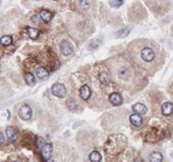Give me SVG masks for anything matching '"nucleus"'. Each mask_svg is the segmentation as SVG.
Returning a JSON list of instances; mask_svg holds the SVG:
<instances>
[{
    "label": "nucleus",
    "instance_id": "4468645a",
    "mask_svg": "<svg viewBox=\"0 0 173 162\" xmlns=\"http://www.w3.org/2000/svg\"><path fill=\"white\" fill-rule=\"evenodd\" d=\"M149 160L150 162H162L163 160V156L160 152L158 151H154L150 154V157H149Z\"/></svg>",
    "mask_w": 173,
    "mask_h": 162
},
{
    "label": "nucleus",
    "instance_id": "f3484780",
    "mask_svg": "<svg viewBox=\"0 0 173 162\" xmlns=\"http://www.w3.org/2000/svg\"><path fill=\"white\" fill-rule=\"evenodd\" d=\"M40 19L44 21L45 22H49L52 17V13L50 12L49 10H46V9H43L42 11L40 12Z\"/></svg>",
    "mask_w": 173,
    "mask_h": 162
},
{
    "label": "nucleus",
    "instance_id": "c85d7f7f",
    "mask_svg": "<svg viewBox=\"0 0 173 162\" xmlns=\"http://www.w3.org/2000/svg\"><path fill=\"white\" fill-rule=\"evenodd\" d=\"M36 1H40V0H36Z\"/></svg>",
    "mask_w": 173,
    "mask_h": 162
},
{
    "label": "nucleus",
    "instance_id": "423d86ee",
    "mask_svg": "<svg viewBox=\"0 0 173 162\" xmlns=\"http://www.w3.org/2000/svg\"><path fill=\"white\" fill-rule=\"evenodd\" d=\"M6 135L9 142L11 143H14V142L17 141V137H19V134H17L16 129L12 128V126H7L6 128Z\"/></svg>",
    "mask_w": 173,
    "mask_h": 162
},
{
    "label": "nucleus",
    "instance_id": "f8f14e48",
    "mask_svg": "<svg viewBox=\"0 0 173 162\" xmlns=\"http://www.w3.org/2000/svg\"><path fill=\"white\" fill-rule=\"evenodd\" d=\"M99 80L103 86H108L110 84V74L106 71H101L99 74Z\"/></svg>",
    "mask_w": 173,
    "mask_h": 162
},
{
    "label": "nucleus",
    "instance_id": "9b49d317",
    "mask_svg": "<svg viewBox=\"0 0 173 162\" xmlns=\"http://www.w3.org/2000/svg\"><path fill=\"white\" fill-rule=\"evenodd\" d=\"M130 120L131 124H133L134 126H142V123H143L142 116H140V114H137V113L131 114L130 116Z\"/></svg>",
    "mask_w": 173,
    "mask_h": 162
},
{
    "label": "nucleus",
    "instance_id": "a211bd4d",
    "mask_svg": "<svg viewBox=\"0 0 173 162\" xmlns=\"http://www.w3.org/2000/svg\"><path fill=\"white\" fill-rule=\"evenodd\" d=\"M78 6L83 10H89L92 6V0H78Z\"/></svg>",
    "mask_w": 173,
    "mask_h": 162
},
{
    "label": "nucleus",
    "instance_id": "b1692460",
    "mask_svg": "<svg viewBox=\"0 0 173 162\" xmlns=\"http://www.w3.org/2000/svg\"><path fill=\"white\" fill-rule=\"evenodd\" d=\"M67 107L70 109V110H74L77 108V103H75V100L70 98V99L67 100Z\"/></svg>",
    "mask_w": 173,
    "mask_h": 162
},
{
    "label": "nucleus",
    "instance_id": "f257e3e1",
    "mask_svg": "<svg viewBox=\"0 0 173 162\" xmlns=\"http://www.w3.org/2000/svg\"><path fill=\"white\" fill-rule=\"evenodd\" d=\"M130 53L133 59L144 68H155L161 61L160 49L149 40H137L130 44Z\"/></svg>",
    "mask_w": 173,
    "mask_h": 162
},
{
    "label": "nucleus",
    "instance_id": "ddd939ff",
    "mask_svg": "<svg viewBox=\"0 0 173 162\" xmlns=\"http://www.w3.org/2000/svg\"><path fill=\"white\" fill-rule=\"evenodd\" d=\"M36 76L39 78L40 80H46L49 77V73L47 71L46 68L44 67H38L36 69Z\"/></svg>",
    "mask_w": 173,
    "mask_h": 162
},
{
    "label": "nucleus",
    "instance_id": "1a4fd4ad",
    "mask_svg": "<svg viewBox=\"0 0 173 162\" xmlns=\"http://www.w3.org/2000/svg\"><path fill=\"white\" fill-rule=\"evenodd\" d=\"M80 94H81V97L83 98L84 100H88L91 97V94H92V90H91V88L88 85H84L83 87H81Z\"/></svg>",
    "mask_w": 173,
    "mask_h": 162
},
{
    "label": "nucleus",
    "instance_id": "6ab92c4d",
    "mask_svg": "<svg viewBox=\"0 0 173 162\" xmlns=\"http://www.w3.org/2000/svg\"><path fill=\"white\" fill-rule=\"evenodd\" d=\"M27 33H28V36L30 37L31 39H37L38 38V36H39V31L37 30V29H35V28H31V27H29L27 29Z\"/></svg>",
    "mask_w": 173,
    "mask_h": 162
},
{
    "label": "nucleus",
    "instance_id": "bb28decb",
    "mask_svg": "<svg viewBox=\"0 0 173 162\" xmlns=\"http://www.w3.org/2000/svg\"><path fill=\"white\" fill-rule=\"evenodd\" d=\"M3 143H4V136L3 134L0 133V144H3Z\"/></svg>",
    "mask_w": 173,
    "mask_h": 162
},
{
    "label": "nucleus",
    "instance_id": "6e6552de",
    "mask_svg": "<svg viewBox=\"0 0 173 162\" xmlns=\"http://www.w3.org/2000/svg\"><path fill=\"white\" fill-rule=\"evenodd\" d=\"M133 110L136 112L137 114L144 115L148 112V108H147V106L144 105L143 103H136L133 106Z\"/></svg>",
    "mask_w": 173,
    "mask_h": 162
},
{
    "label": "nucleus",
    "instance_id": "aec40b11",
    "mask_svg": "<svg viewBox=\"0 0 173 162\" xmlns=\"http://www.w3.org/2000/svg\"><path fill=\"white\" fill-rule=\"evenodd\" d=\"M101 159H102V156L98 151H93L90 154V160L92 162H100Z\"/></svg>",
    "mask_w": 173,
    "mask_h": 162
},
{
    "label": "nucleus",
    "instance_id": "20e7f679",
    "mask_svg": "<svg viewBox=\"0 0 173 162\" xmlns=\"http://www.w3.org/2000/svg\"><path fill=\"white\" fill-rule=\"evenodd\" d=\"M19 117L23 120H29L32 118L33 112H32V108L27 104H23L20 106V108L19 109Z\"/></svg>",
    "mask_w": 173,
    "mask_h": 162
},
{
    "label": "nucleus",
    "instance_id": "f03ea898",
    "mask_svg": "<svg viewBox=\"0 0 173 162\" xmlns=\"http://www.w3.org/2000/svg\"><path fill=\"white\" fill-rule=\"evenodd\" d=\"M114 64L116 66V76L118 80L122 81V82H127L131 79L133 71L127 64L123 62H115Z\"/></svg>",
    "mask_w": 173,
    "mask_h": 162
},
{
    "label": "nucleus",
    "instance_id": "0eeeda50",
    "mask_svg": "<svg viewBox=\"0 0 173 162\" xmlns=\"http://www.w3.org/2000/svg\"><path fill=\"white\" fill-rule=\"evenodd\" d=\"M41 149H42V155H43L44 159H45V161H47L48 159H50V156L52 154V150H53L51 144H45Z\"/></svg>",
    "mask_w": 173,
    "mask_h": 162
},
{
    "label": "nucleus",
    "instance_id": "5701e85b",
    "mask_svg": "<svg viewBox=\"0 0 173 162\" xmlns=\"http://www.w3.org/2000/svg\"><path fill=\"white\" fill-rule=\"evenodd\" d=\"M100 43H101V40L100 39H95L93 40L92 42L90 43V46H89V50H95L100 46Z\"/></svg>",
    "mask_w": 173,
    "mask_h": 162
},
{
    "label": "nucleus",
    "instance_id": "7ed1b4c3",
    "mask_svg": "<svg viewBox=\"0 0 173 162\" xmlns=\"http://www.w3.org/2000/svg\"><path fill=\"white\" fill-rule=\"evenodd\" d=\"M59 49H60V52L63 54L64 56H68V55H70V54H72L73 50H74L71 42L68 41L67 39H63L62 41H60Z\"/></svg>",
    "mask_w": 173,
    "mask_h": 162
},
{
    "label": "nucleus",
    "instance_id": "2eb2a0df",
    "mask_svg": "<svg viewBox=\"0 0 173 162\" xmlns=\"http://www.w3.org/2000/svg\"><path fill=\"white\" fill-rule=\"evenodd\" d=\"M130 31H131V28H130V27L120 29L119 31H117L115 33V36L117 38H124V37H127L128 35H130Z\"/></svg>",
    "mask_w": 173,
    "mask_h": 162
},
{
    "label": "nucleus",
    "instance_id": "9d476101",
    "mask_svg": "<svg viewBox=\"0 0 173 162\" xmlns=\"http://www.w3.org/2000/svg\"><path fill=\"white\" fill-rule=\"evenodd\" d=\"M109 101L111 102V104L115 106H119L121 105L122 103V97L119 93H112L109 96Z\"/></svg>",
    "mask_w": 173,
    "mask_h": 162
},
{
    "label": "nucleus",
    "instance_id": "c756f323",
    "mask_svg": "<svg viewBox=\"0 0 173 162\" xmlns=\"http://www.w3.org/2000/svg\"><path fill=\"white\" fill-rule=\"evenodd\" d=\"M14 162H16V161H14Z\"/></svg>",
    "mask_w": 173,
    "mask_h": 162
},
{
    "label": "nucleus",
    "instance_id": "4be33fe9",
    "mask_svg": "<svg viewBox=\"0 0 173 162\" xmlns=\"http://www.w3.org/2000/svg\"><path fill=\"white\" fill-rule=\"evenodd\" d=\"M25 80H26V83H27L29 86H34L35 84H36V80H35L34 76L31 73H27L25 74Z\"/></svg>",
    "mask_w": 173,
    "mask_h": 162
},
{
    "label": "nucleus",
    "instance_id": "393cba45",
    "mask_svg": "<svg viewBox=\"0 0 173 162\" xmlns=\"http://www.w3.org/2000/svg\"><path fill=\"white\" fill-rule=\"evenodd\" d=\"M123 4V0H114V1H111L110 2V5L112 7H119V6H121V5Z\"/></svg>",
    "mask_w": 173,
    "mask_h": 162
},
{
    "label": "nucleus",
    "instance_id": "dca6fc26",
    "mask_svg": "<svg viewBox=\"0 0 173 162\" xmlns=\"http://www.w3.org/2000/svg\"><path fill=\"white\" fill-rule=\"evenodd\" d=\"M162 113L164 115H166V116H168V115H170L172 113V109H173V106H172V103L170 102H166L164 103L162 105Z\"/></svg>",
    "mask_w": 173,
    "mask_h": 162
},
{
    "label": "nucleus",
    "instance_id": "39448f33",
    "mask_svg": "<svg viewBox=\"0 0 173 162\" xmlns=\"http://www.w3.org/2000/svg\"><path fill=\"white\" fill-rule=\"evenodd\" d=\"M52 94L58 98H63L66 94V88L63 84L57 83L52 86Z\"/></svg>",
    "mask_w": 173,
    "mask_h": 162
},
{
    "label": "nucleus",
    "instance_id": "a878e982",
    "mask_svg": "<svg viewBox=\"0 0 173 162\" xmlns=\"http://www.w3.org/2000/svg\"><path fill=\"white\" fill-rule=\"evenodd\" d=\"M39 16H34L33 17H32V21L35 22L36 24H39Z\"/></svg>",
    "mask_w": 173,
    "mask_h": 162
},
{
    "label": "nucleus",
    "instance_id": "412c9836",
    "mask_svg": "<svg viewBox=\"0 0 173 162\" xmlns=\"http://www.w3.org/2000/svg\"><path fill=\"white\" fill-rule=\"evenodd\" d=\"M11 43H12V38H11L10 36H7V35H5V36H2L1 38H0V44H1V45L9 46Z\"/></svg>",
    "mask_w": 173,
    "mask_h": 162
},
{
    "label": "nucleus",
    "instance_id": "cd10ccee",
    "mask_svg": "<svg viewBox=\"0 0 173 162\" xmlns=\"http://www.w3.org/2000/svg\"><path fill=\"white\" fill-rule=\"evenodd\" d=\"M134 162H144V160H143V159L140 158V157H137V158L136 159V161H134Z\"/></svg>",
    "mask_w": 173,
    "mask_h": 162
}]
</instances>
